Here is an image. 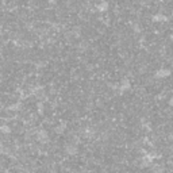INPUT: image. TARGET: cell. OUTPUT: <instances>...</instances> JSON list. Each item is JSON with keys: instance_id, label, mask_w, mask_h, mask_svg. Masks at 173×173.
I'll list each match as a JSON object with an SVG mask.
<instances>
[{"instance_id": "obj_5", "label": "cell", "mask_w": 173, "mask_h": 173, "mask_svg": "<svg viewBox=\"0 0 173 173\" xmlns=\"http://www.w3.org/2000/svg\"><path fill=\"white\" fill-rule=\"evenodd\" d=\"M66 153L71 154V156H73V154L77 153V147H76L75 145H68L66 146Z\"/></svg>"}, {"instance_id": "obj_4", "label": "cell", "mask_w": 173, "mask_h": 173, "mask_svg": "<svg viewBox=\"0 0 173 173\" xmlns=\"http://www.w3.org/2000/svg\"><path fill=\"white\" fill-rule=\"evenodd\" d=\"M0 133L4 135H8V134H11V127L8 125H0Z\"/></svg>"}, {"instance_id": "obj_2", "label": "cell", "mask_w": 173, "mask_h": 173, "mask_svg": "<svg viewBox=\"0 0 173 173\" xmlns=\"http://www.w3.org/2000/svg\"><path fill=\"white\" fill-rule=\"evenodd\" d=\"M108 7H110V4H108V1L107 0H102L100 3L96 6V8H98L99 12H106L108 11Z\"/></svg>"}, {"instance_id": "obj_1", "label": "cell", "mask_w": 173, "mask_h": 173, "mask_svg": "<svg viewBox=\"0 0 173 173\" xmlns=\"http://www.w3.org/2000/svg\"><path fill=\"white\" fill-rule=\"evenodd\" d=\"M37 139L42 143H46L49 141V135H47V131L46 130H39L38 133H37Z\"/></svg>"}, {"instance_id": "obj_6", "label": "cell", "mask_w": 173, "mask_h": 173, "mask_svg": "<svg viewBox=\"0 0 173 173\" xmlns=\"http://www.w3.org/2000/svg\"><path fill=\"white\" fill-rule=\"evenodd\" d=\"M37 112H38L39 115H43V112H45V106H43L42 102L37 103Z\"/></svg>"}, {"instance_id": "obj_7", "label": "cell", "mask_w": 173, "mask_h": 173, "mask_svg": "<svg viewBox=\"0 0 173 173\" xmlns=\"http://www.w3.org/2000/svg\"><path fill=\"white\" fill-rule=\"evenodd\" d=\"M169 75V71H165V69H162V71H158L157 73H156V76L157 77H165V76Z\"/></svg>"}, {"instance_id": "obj_8", "label": "cell", "mask_w": 173, "mask_h": 173, "mask_svg": "<svg viewBox=\"0 0 173 173\" xmlns=\"http://www.w3.org/2000/svg\"><path fill=\"white\" fill-rule=\"evenodd\" d=\"M20 107H22L20 103H15V104H11V106H10V110L11 111H18V110H20Z\"/></svg>"}, {"instance_id": "obj_9", "label": "cell", "mask_w": 173, "mask_h": 173, "mask_svg": "<svg viewBox=\"0 0 173 173\" xmlns=\"http://www.w3.org/2000/svg\"><path fill=\"white\" fill-rule=\"evenodd\" d=\"M64 129H65V125H62V126H61V127H57V130H55V131H57V133H58V134H61V133H62V131H64Z\"/></svg>"}, {"instance_id": "obj_3", "label": "cell", "mask_w": 173, "mask_h": 173, "mask_svg": "<svg viewBox=\"0 0 173 173\" xmlns=\"http://www.w3.org/2000/svg\"><path fill=\"white\" fill-rule=\"evenodd\" d=\"M119 89H120V92H125V91L130 89V80L129 79H123L122 81H120Z\"/></svg>"}]
</instances>
